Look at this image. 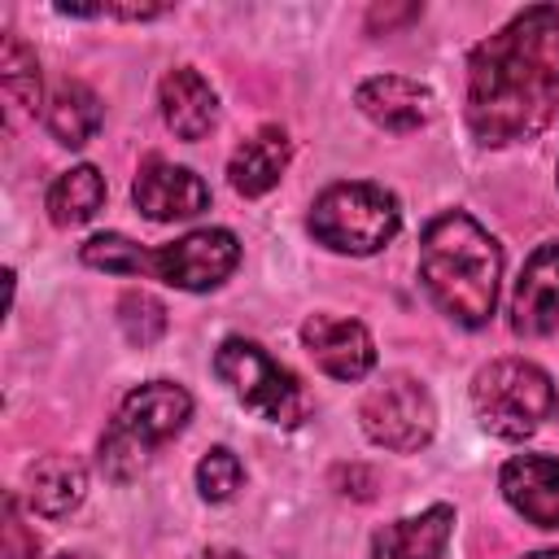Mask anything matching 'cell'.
<instances>
[{
    "label": "cell",
    "instance_id": "6da1fadb",
    "mask_svg": "<svg viewBox=\"0 0 559 559\" xmlns=\"http://www.w3.org/2000/svg\"><path fill=\"white\" fill-rule=\"evenodd\" d=\"M559 105V9L528 4L467 57V127L502 148L533 140Z\"/></svg>",
    "mask_w": 559,
    "mask_h": 559
},
{
    "label": "cell",
    "instance_id": "7a4b0ae2",
    "mask_svg": "<svg viewBox=\"0 0 559 559\" xmlns=\"http://www.w3.org/2000/svg\"><path fill=\"white\" fill-rule=\"evenodd\" d=\"M502 245L463 210L437 214L419 236V280L428 297L463 328L489 323L498 306Z\"/></svg>",
    "mask_w": 559,
    "mask_h": 559
},
{
    "label": "cell",
    "instance_id": "3957f363",
    "mask_svg": "<svg viewBox=\"0 0 559 559\" xmlns=\"http://www.w3.org/2000/svg\"><path fill=\"white\" fill-rule=\"evenodd\" d=\"M188 415H192V397L175 380H148L131 389L109 432L100 437V472L109 480H131L148 463V454L188 424Z\"/></svg>",
    "mask_w": 559,
    "mask_h": 559
},
{
    "label": "cell",
    "instance_id": "277c9868",
    "mask_svg": "<svg viewBox=\"0 0 559 559\" xmlns=\"http://www.w3.org/2000/svg\"><path fill=\"white\" fill-rule=\"evenodd\" d=\"M397 227H402L397 197L367 179L332 183L310 205V236L336 253H354V258L376 253L397 236Z\"/></svg>",
    "mask_w": 559,
    "mask_h": 559
},
{
    "label": "cell",
    "instance_id": "5b68a950",
    "mask_svg": "<svg viewBox=\"0 0 559 559\" xmlns=\"http://www.w3.org/2000/svg\"><path fill=\"white\" fill-rule=\"evenodd\" d=\"M472 402H476L480 424L493 437L520 441V437H533L542 419L555 411V384L528 358H498L476 371Z\"/></svg>",
    "mask_w": 559,
    "mask_h": 559
},
{
    "label": "cell",
    "instance_id": "8992f818",
    "mask_svg": "<svg viewBox=\"0 0 559 559\" xmlns=\"http://www.w3.org/2000/svg\"><path fill=\"white\" fill-rule=\"evenodd\" d=\"M214 371H218V380L231 384V393L249 411H258L271 424H297L301 411H306V397H301L297 376L288 367H280L262 345H253L245 336H227L218 345Z\"/></svg>",
    "mask_w": 559,
    "mask_h": 559
},
{
    "label": "cell",
    "instance_id": "52a82bcc",
    "mask_svg": "<svg viewBox=\"0 0 559 559\" xmlns=\"http://www.w3.org/2000/svg\"><path fill=\"white\" fill-rule=\"evenodd\" d=\"M358 424L376 445L393 454H415L432 441L437 406H432V393L415 376L393 371L376 389H367V397L358 402Z\"/></svg>",
    "mask_w": 559,
    "mask_h": 559
},
{
    "label": "cell",
    "instance_id": "ba28073f",
    "mask_svg": "<svg viewBox=\"0 0 559 559\" xmlns=\"http://www.w3.org/2000/svg\"><path fill=\"white\" fill-rule=\"evenodd\" d=\"M236 262H240V240L227 227H201L162 249H144V275L183 293L218 288L236 271Z\"/></svg>",
    "mask_w": 559,
    "mask_h": 559
},
{
    "label": "cell",
    "instance_id": "9c48e42d",
    "mask_svg": "<svg viewBox=\"0 0 559 559\" xmlns=\"http://www.w3.org/2000/svg\"><path fill=\"white\" fill-rule=\"evenodd\" d=\"M559 328V240H546L520 266L511 288V332L546 336Z\"/></svg>",
    "mask_w": 559,
    "mask_h": 559
},
{
    "label": "cell",
    "instance_id": "30bf717a",
    "mask_svg": "<svg viewBox=\"0 0 559 559\" xmlns=\"http://www.w3.org/2000/svg\"><path fill=\"white\" fill-rule=\"evenodd\" d=\"M131 201L144 218L153 223H175V218H192L210 205V188L201 183V175H192L188 166H175L166 157H148L131 183Z\"/></svg>",
    "mask_w": 559,
    "mask_h": 559
},
{
    "label": "cell",
    "instance_id": "8fae6325",
    "mask_svg": "<svg viewBox=\"0 0 559 559\" xmlns=\"http://www.w3.org/2000/svg\"><path fill=\"white\" fill-rule=\"evenodd\" d=\"M301 345L306 354L332 376V380H362L376 367V345L371 332L358 319L341 314H310L301 323Z\"/></svg>",
    "mask_w": 559,
    "mask_h": 559
},
{
    "label": "cell",
    "instance_id": "7c38bea8",
    "mask_svg": "<svg viewBox=\"0 0 559 559\" xmlns=\"http://www.w3.org/2000/svg\"><path fill=\"white\" fill-rule=\"evenodd\" d=\"M354 100H358V109H362L376 127H384V131H419V127H428L432 114H437L432 92H428L424 83L406 79V74H371V79L358 83Z\"/></svg>",
    "mask_w": 559,
    "mask_h": 559
},
{
    "label": "cell",
    "instance_id": "4fadbf2b",
    "mask_svg": "<svg viewBox=\"0 0 559 559\" xmlns=\"http://www.w3.org/2000/svg\"><path fill=\"white\" fill-rule=\"evenodd\" d=\"M502 498L537 528H559V459L515 454L502 463Z\"/></svg>",
    "mask_w": 559,
    "mask_h": 559
},
{
    "label": "cell",
    "instance_id": "5bb4252c",
    "mask_svg": "<svg viewBox=\"0 0 559 559\" xmlns=\"http://www.w3.org/2000/svg\"><path fill=\"white\" fill-rule=\"evenodd\" d=\"M157 100H162L166 127H170L179 140H188V144H192V140H205L210 127L218 122V96H214V87H210L192 66H175V70L162 79Z\"/></svg>",
    "mask_w": 559,
    "mask_h": 559
},
{
    "label": "cell",
    "instance_id": "9a60e30c",
    "mask_svg": "<svg viewBox=\"0 0 559 559\" xmlns=\"http://www.w3.org/2000/svg\"><path fill=\"white\" fill-rule=\"evenodd\" d=\"M450 528H454V511L437 502L419 515H406L380 528L371 559H441L450 546Z\"/></svg>",
    "mask_w": 559,
    "mask_h": 559
},
{
    "label": "cell",
    "instance_id": "2e32d148",
    "mask_svg": "<svg viewBox=\"0 0 559 559\" xmlns=\"http://www.w3.org/2000/svg\"><path fill=\"white\" fill-rule=\"evenodd\" d=\"M83 493H87V472L70 454H44L26 467V502L48 520L70 515L83 502Z\"/></svg>",
    "mask_w": 559,
    "mask_h": 559
},
{
    "label": "cell",
    "instance_id": "e0dca14e",
    "mask_svg": "<svg viewBox=\"0 0 559 559\" xmlns=\"http://www.w3.org/2000/svg\"><path fill=\"white\" fill-rule=\"evenodd\" d=\"M284 166H288V135L280 127H262L231 153L227 179H231V188L240 197H262V192H271L280 183Z\"/></svg>",
    "mask_w": 559,
    "mask_h": 559
},
{
    "label": "cell",
    "instance_id": "ac0fdd59",
    "mask_svg": "<svg viewBox=\"0 0 559 559\" xmlns=\"http://www.w3.org/2000/svg\"><path fill=\"white\" fill-rule=\"evenodd\" d=\"M100 118H105L100 96L79 79H61L48 96V109H44V122H48L52 140L66 144V148H83L100 131Z\"/></svg>",
    "mask_w": 559,
    "mask_h": 559
},
{
    "label": "cell",
    "instance_id": "d6986e66",
    "mask_svg": "<svg viewBox=\"0 0 559 559\" xmlns=\"http://www.w3.org/2000/svg\"><path fill=\"white\" fill-rule=\"evenodd\" d=\"M105 201V175L96 166H70L52 179L44 205H48V218L57 227H79L87 223Z\"/></svg>",
    "mask_w": 559,
    "mask_h": 559
},
{
    "label": "cell",
    "instance_id": "ffe728a7",
    "mask_svg": "<svg viewBox=\"0 0 559 559\" xmlns=\"http://www.w3.org/2000/svg\"><path fill=\"white\" fill-rule=\"evenodd\" d=\"M0 87H4V96H9L13 109L35 114V105H39V61H35V52L17 35H4V48H0Z\"/></svg>",
    "mask_w": 559,
    "mask_h": 559
},
{
    "label": "cell",
    "instance_id": "44dd1931",
    "mask_svg": "<svg viewBox=\"0 0 559 559\" xmlns=\"http://www.w3.org/2000/svg\"><path fill=\"white\" fill-rule=\"evenodd\" d=\"M79 258H83L87 266H96V271H109V275H144V249H140L135 240L118 236V231L92 236V240L79 249Z\"/></svg>",
    "mask_w": 559,
    "mask_h": 559
},
{
    "label": "cell",
    "instance_id": "7402d4cb",
    "mask_svg": "<svg viewBox=\"0 0 559 559\" xmlns=\"http://www.w3.org/2000/svg\"><path fill=\"white\" fill-rule=\"evenodd\" d=\"M240 480H245V467H240V459L227 445H214V450L201 454V463H197V489H201L205 502H227L240 489Z\"/></svg>",
    "mask_w": 559,
    "mask_h": 559
},
{
    "label": "cell",
    "instance_id": "603a6c76",
    "mask_svg": "<svg viewBox=\"0 0 559 559\" xmlns=\"http://www.w3.org/2000/svg\"><path fill=\"white\" fill-rule=\"evenodd\" d=\"M118 323H122L131 345H153L166 332V306L148 293H127L118 301Z\"/></svg>",
    "mask_w": 559,
    "mask_h": 559
},
{
    "label": "cell",
    "instance_id": "cb8c5ba5",
    "mask_svg": "<svg viewBox=\"0 0 559 559\" xmlns=\"http://www.w3.org/2000/svg\"><path fill=\"white\" fill-rule=\"evenodd\" d=\"M4 550H9V559H39V542L22 528V520H17V502H13V498L4 502Z\"/></svg>",
    "mask_w": 559,
    "mask_h": 559
},
{
    "label": "cell",
    "instance_id": "d4e9b609",
    "mask_svg": "<svg viewBox=\"0 0 559 559\" xmlns=\"http://www.w3.org/2000/svg\"><path fill=\"white\" fill-rule=\"evenodd\" d=\"M415 13H419L415 4H406V9H389V13H384V9H371V26H380V22H384V31H389L397 17H415Z\"/></svg>",
    "mask_w": 559,
    "mask_h": 559
},
{
    "label": "cell",
    "instance_id": "484cf974",
    "mask_svg": "<svg viewBox=\"0 0 559 559\" xmlns=\"http://www.w3.org/2000/svg\"><path fill=\"white\" fill-rule=\"evenodd\" d=\"M201 559H245V555H236V550H205Z\"/></svg>",
    "mask_w": 559,
    "mask_h": 559
},
{
    "label": "cell",
    "instance_id": "4316f807",
    "mask_svg": "<svg viewBox=\"0 0 559 559\" xmlns=\"http://www.w3.org/2000/svg\"><path fill=\"white\" fill-rule=\"evenodd\" d=\"M524 559H559V550H537V555H524Z\"/></svg>",
    "mask_w": 559,
    "mask_h": 559
},
{
    "label": "cell",
    "instance_id": "83f0119b",
    "mask_svg": "<svg viewBox=\"0 0 559 559\" xmlns=\"http://www.w3.org/2000/svg\"><path fill=\"white\" fill-rule=\"evenodd\" d=\"M57 559H92V555H79V550L70 555V550H66V555H57Z\"/></svg>",
    "mask_w": 559,
    "mask_h": 559
}]
</instances>
